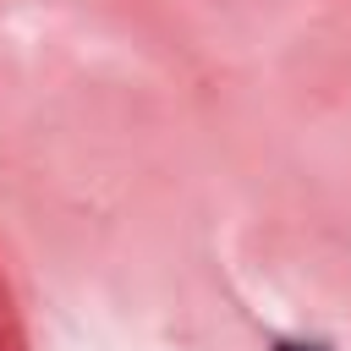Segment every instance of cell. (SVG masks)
<instances>
[{
	"mask_svg": "<svg viewBox=\"0 0 351 351\" xmlns=\"http://www.w3.org/2000/svg\"><path fill=\"white\" fill-rule=\"evenodd\" d=\"M274 351H324V346H302V340H280Z\"/></svg>",
	"mask_w": 351,
	"mask_h": 351,
	"instance_id": "6da1fadb",
	"label": "cell"
}]
</instances>
